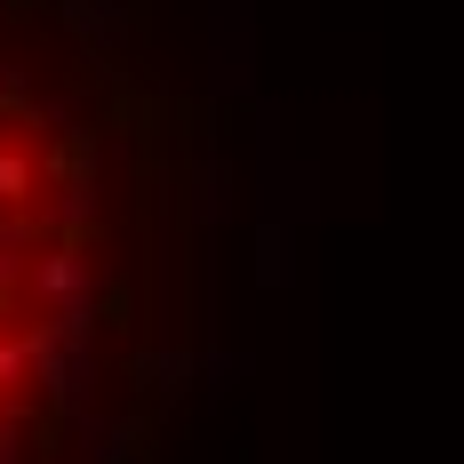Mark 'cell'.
Wrapping results in <instances>:
<instances>
[{
    "label": "cell",
    "instance_id": "6da1fadb",
    "mask_svg": "<svg viewBox=\"0 0 464 464\" xmlns=\"http://www.w3.org/2000/svg\"><path fill=\"white\" fill-rule=\"evenodd\" d=\"M0 384H33V344L0 328Z\"/></svg>",
    "mask_w": 464,
    "mask_h": 464
}]
</instances>
